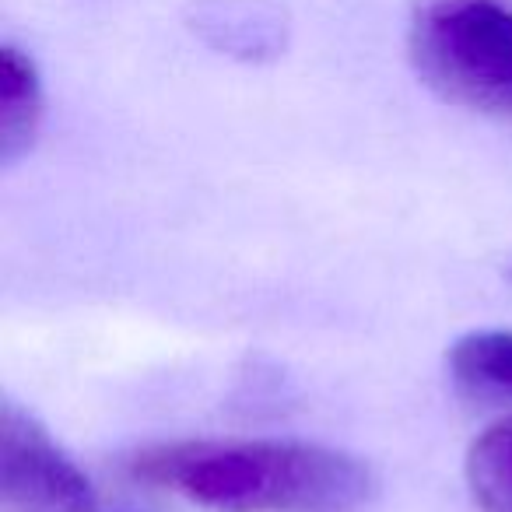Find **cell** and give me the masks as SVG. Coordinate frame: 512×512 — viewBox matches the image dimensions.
I'll return each instance as SVG.
<instances>
[{
	"label": "cell",
	"instance_id": "6da1fadb",
	"mask_svg": "<svg viewBox=\"0 0 512 512\" xmlns=\"http://www.w3.org/2000/svg\"><path fill=\"white\" fill-rule=\"evenodd\" d=\"M130 467L137 481L211 512H362L376 495L358 456L299 439L169 442Z\"/></svg>",
	"mask_w": 512,
	"mask_h": 512
},
{
	"label": "cell",
	"instance_id": "7a4b0ae2",
	"mask_svg": "<svg viewBox=\"0 0 512 512\" xmlns=\"http://www.w3.org/2000/svg\"><path fill=\"white\" fill-rule=\"evenodd\" d=\"M418 78L446 102L512 113V11L498 0H418L407 25Z\"/></svg>",
	"mask_w": 512,
	"mask_h": 512
},
{
	"label": "cell",
	"instance_id": "3957f363",
	"mask_svg": "<svg viewBox=\"0 0 512 512\" xmlns=\"http://www.w3.org/2000/svg\"><path fill=\"white\" fill-rule=\"evenodd\" d=\"M0 512H95L88 474L15 400L0 404Z\"/></svg>",
	"mask_w": 512,
	"mask_h": 512
},
{
	"label": "cell",
	"instance_id": "277c9868",
	"mask_svg": "<svg viewBox=\"0 0 512 512\" xmlns=\"http://www.w3.org/2000/svg\"><path fill=\"white\" fill-rule=\"evenodd\" d=\"M43 127V81L15 46L0 50V162L15 165Z\"/></svg>",
	"mask_w": 512,
	"mask_h": 512
},
{
	"label": "cell",
	"instance_id": "5b68a950",
	"mask_svg": "<svg viewBox=\"0 0 512 512\" xmlns=\"http://www.w3.org/2000/svg\"><path fill=\"white\" fill-rule=\"evenodd\" d=\"M446 362L470 397H512V330H470L449 344Z\"/></svg>",
	"mask_w": 512,
	"mask_h": 512
},
{
	"label": "cell",
	"instance_id": "8992f818",
	"mask_svg": "<svg viewBox=\"0 0 512 512\" xmlns=\"http://www.w3.org/2000/svg\"><path fill=\"white\" fill-rule=\"evenodd\" d=\"M467 488L481 512H512V414L488 425L467 449Z\"/></svg>",
	"mask_w": 512,
	"mask_h": 512
},
{
	"label": "cell",
	"instance_id": "52a82bcc",
	"mask_svg": "<svg viewBox=\"0 0 512 512\" xmlns=\"http://www.w3.org/2000/svg\"><path fill=\"white\" fill-rule=\"evenodd\" d=\"M200 32L235 57H267L281 43V25L249 4H211L200 15Z\"/></svg>",
	"mask_w": 512,
	"mask_h": 512
}]
</instances>
